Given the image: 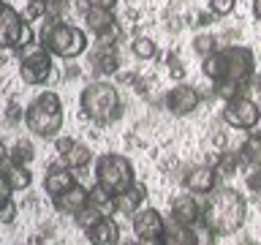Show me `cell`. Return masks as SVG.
<instances>
[{
  "label": "cell",
  "mask_w": 261,
  "mask_h": 245,
  "mask_svg": "<svg viewBox=\"0 0 261 245\" xmlns=\"http://www.w3.org/2000/svg\"><path fill=\"white\" fill-rule=\"evenodd\" d=\"M242 163L245 161H242L240 153H218L215 172H218V177H234V175H240Z\"/></svg>",
  "instance_id": "cell-24"
},
{
  "label": "cell",
  "mask_w": 261,
  "mask_h": 245,
  "mask_svg": "<svg viewBox=\"0 0 261 245\" xmlns=\"http://www.w3.org/2000/svg\"><path fill=\"white\" fill-rule=\"evenodd\" d=\"M199 104H201L199 90L185 85V82H177V85L166 93V109L174 114V117H188L191 112L199 109Z\"/></svg>",
  "instance_id": "cell-11"
},
{
  "label": "cell",
  "mask_w": 261,
  "mask_h": 245,
  "mask_svg": "<svg viewBox=\"0 0 261 245\" xmlns=\"http://www.w3.org/2000/svg\"><path fill=\"white\" fill-rule=\"evenodd\" d=\"M90 6H98V8H109V11H114V6H117V0H90Z\"/></svg>",
  "instance_id": "cell-35"
},
{
  "label": "cell",
  "mask_w": 261,
  "mask_h": 245,
  "mask_svg": "<svg viewBox=\"0 0 261 245\" xmlns=\"http://www.w3.org/2000/svg\"><path fill=\"white\" fill-rule=\"evenodd\" d=\"M245 218H248L245 196L240 191H234V188H215L207 196V204H204L201 226L215 237H226V234L240 232Z\"/></svg>",
  "instance_id": "cell-2"
},
{
  "label": "cell",
  "mask_w": 261,
  "mask_h": 245,
  "mask_svg": "<svg viewBox=\"0 0 261 245\" xmlns=\"http://www.w3.org/2000/svg\"><path fill=\"white\" fill-rule=\"evenodd\" d=\"M85 22H87V30H90V33L101 36V33H106L109 28H114V24H117V16H114V11H109V8L90 6L87 11H85Z\"/></svg>",
  "instance_id": "cell-19"
},
{
  "label": "cell",
  "mask_w": 261,
  "mask_h": 245,
  "mask_svg": "<svg viewBox=\"0 0 261 245\" xmlns=\"http://www.w3.org/2000/svg\"><path fill=\"white\" fill-rule=\"evenodd\" d=\"M52 202H55V210H57V212H65V215H76L79 210H85L87 204H90V188L73 183L68 191L52 196Z\"/></svg>",
  "instance_id": "cell-15"
},
{
  "label": "cell",
  "mask_w": 261,
  "mask_h": 245,
  "mask_svg": "<svg viewBox=\"0 0 261 245\" xmlns=\"http://www.w3.org/2000/svg\"><path fill=\"white\" fill-rule=\"evenodd\" d=\"M212 19H215V16H212L210 11H204V14L196 16V24H199V28H207V24H212Z\"/></svg>",
  "instance_id": "cell-34"
},
{
  "label": "cell",
  "mask_w": 261,
  "mask_h": 245,
  "mask_svg": "<svg viewBox=\"0 0 261 245\" xmlns=\"http://www.w3.org/2000/svg\"><path fill=\"white\" fill-rule=\"evenodd\" d=\"M120 245H142L139 240H120Z\"/></svg>",
  "instance_id": "cell-39"
},
{
  "label": "cell",
  "mask_w": 261,
  "mask_h": 245,
  "mask_svg": "<svg viewBox=\"0 0 261 245\" xmlns=\"http://www.w3.org/2000/svg\"><path fill=\"white\" fill-rule=\"evenodd\" d=\"M38 3H44V6H49V8H52V6H63L65 0H38Z\"/></svg>",
  "instance_id": "cell-38"
},
{
  "label": "cell",
  "mask_w": 261,
  "mask_h": 245,
  "mask_svg": "<svg viewBox=\"0 0 261 245\" xmlns=\"http://www.w3.org/2000/svg\"><path fill=\"white\" fill-rule=\"evenodd\" d=\"M6 163H8V147H6L3 142H0V169H3Z\"/></svg>",
  "instance_id": "cell-36"
},
{
  "label": "cell",
  "mask_w": 261,
  "mask_h": 245,
  "mask_svg": "<svg viewBox=\"0 0 261 245\" xmlns=\"http://www.w3.org/2000/svg\"><path fill=\"white\" fill-rule=\"evenodd\" d=\"M90 245H120V226L114 218H101L95 226L87 229Z\"/></svg>",
  "instance_id": "cell-17"
},
{
  "label": "cell",
  "mask_w": 261,
  "mask_h": 245,
  "mask_svg": "<svg viewBox=\"0 0 261 245\" xmlns=\"http://www.w3.org/2000/svg\"><path fill=\"white\" fill-rule=\"evenodd\" d=\"M16 57H19V74L22 82L28 85H44L52 74V52L41 44V41H33V44L16 49Z\"/></svg>",
  "instance_id": "cell-8"
},
{
  "label": "cell",
  "mask_w": 261,
  "mask_h": 245,
  "mask_svg": "<svg viewBox=\"0 0 261 245\" xmlns=\"http://www.w3.org/2000/svg\"><path fill=\"white\" fill-rule=\"evenodd\" d=\"M169 220L161 215L155 207H139L130 215V229H134L136 240H152V237H163Z\"/></svg>",
  "instance_id": "cell-10"
},
{
  "label": "cell",
  "mask_w": 261,
  "mask_h": 245,
  "mask_svg": "<svg viewBox=\"0 0 261 245\" xmlns=\"http://www.w3.org/2000/svg\"><path fill=\"white\" fill-rule=\"evenodd\" d=\"M169 74H171L174 79H182V77H185L182 63H179V57H174V55H169Z\"/></svg>",
  "instance_id": "cell-31"
},
{
  "label": "cell",
  "mask_w": 261,
  "mask_h": 245,
  "mask_svg": "<svg viewBox=\"0 0 261 245\" xmlns=\"http://www.w3.org/2000/svg\"><path fill=\"white\" fill-rule=\"evenodd\" d=\"M36 41L33 24L16 11L14 6H8L6 0H0V49H22Z\"/></svg>",
  "instance_id": "cell-7"
},
{
  "label": "cell",
  "mask_w": 261,
  "mask_h": 245,
  "mask_svg": "<svg viewBox=\"0 0 261 245\" xmlns=\"http://www.w3.org/2000/svg\"><path fill=\"white\" fill-rule=\"evenodd\" d=\"M57 153H60V163H65L68 169H85L93 161V150L87 144L76 142L71 136H57Z\"/></svg>",
  "instance_id": "cell-12"
},
{
  "label": "cell",
  "mask_w": 261,
  "mask_h": 245,
  "mask_svg": "<svg viewBox=\"0 0 261 245\" xmlns=\"http://www.w3.org/2000/svg\"><path fill=\"white\" fill-rule=\"evenodd\" d=\"M256 82H258V87H256V90H258V93H261V74H258V77H256Z\"/></svg>",
  "instance_id": "cell-40"
},
{
  "label": "cell",
  "mask_w": 261,
  "mask_h": 245,
  "mask_svg": "<svg viewBox=\"0 0 261 245\" xmlns=\"http://www.w3.org/2000/svg\"><path fill=\"white\" fill-rule=\"evenodd\" d=\"M79 106L82 114L87 120L106 126L114 122L122 114V101H120V90L112 82H90L87 87H82L79 93Z\"/></svg>",
  "instance_id": "cell-4"
},
{
  "label": "cell",
  "mask_w": 261,
  "mask_h": 245,
  "mask_svg": "<svg viewBox=\"0 0 261 245\" xmlns=\"http://www.w3.org/2000/svg\"><path fill=\"white\" fill-rule=\"evenodd\" d=\"M201 71L212 82V93L228 101L234 95H245V90L256 77V57L242 44L218 46V52L204 57Z\"/></svg>",
  "instance_id": "cell-1"
},
{
  "label": "cell",
  "mask_w": 261,
  "mask_h": 245,
  "mask_svg": "<svg viewBox=\"0 0 261 245\" xmlns=\"http://www.w3.org/2000/svg\"><path fill=\"white\" fill-rule=\"evenodd\" d=\"M234 8H237V0H210V3H207V11L215 16V19L234 14Z\"/></svg>",
  "instance_id": "cell-29"
},
{
  "label": "cell",
  "mask_w": 261,
  "mask_h": 245,
  "mask_svg": "<svg viewBox=\"0 0 261 245\" xmlns=\"http://www.w3.org/2000/svg\"><path fill=\"white\" fill-rule=\"evenodd\" d=\"M182 183L188 188V193L210 196L212 191H215V185H218V172H215V166H210V163H199V166L188 169V175H185Z\"/></svg>",
  "instance_id": "cell-13"
},
{
  "label": "cell",
  "mask_w": 261,
  "mask_h": 245,
  "mask_svg": "<svg viewBox=\"0 0 261 245\" xmlns=\"http://www.w3.org/2000/svg\"><path fill=\"white\" fill-rule=\"evenodd\" d=\"M130 52H134L139 60H152V57L158 55V46H155V41H152V38L136 36L134 41H130Z\"/></svg>",
  "instance_id": "cell-25"
},
{
  "label": "cell",
  "mask_w": 261,
  "mask_h": 245,
  "mask_svg": "<svg viewBox=\"0 0 261 245\" xmlns=\"http://www.w3.org/2000/svg\"><path fill=\"white\" fill-rule=\"evenodd\" d=\"M193 52L201 57H210L212 52H218V38L212 36V33H201V36H196L193 38Z\"/></svg>",
  "instance_id": "cell-26"
},
{
  "label": "cell",
  "mask_w": 261,
  "mask_h": 245,
  "mask_svg": "<svg viewBox=\"0 0 261 245\" xmlns=\"http://www.w3.org/2000/svg\"><path fill=\"white\" fill-rule=\"evenodd\" d=\"M95 183L101 188H106L109 193L120 196L136 183V169H134V163H130L128 155L103 153V155H98V161H95Z\"/></svg>",
  "instance_id": "cell-6"
},
{
  "label": "cell",
  "mask_w": 261,
  "mask_h": 245,
  "mask_svg": "<svg viewBox=\"0 0 261 245\" xmlns=\"http://www.w3.org/2000/svg\"><path fill=\"white\" fill-rule=\"evenodd\" d=\"M73 183H76L73 169H68L65 163H55V166L46 172V177H44V191H46L49 196H57V193L68 191Z\"/></svg>",
  "instance_id": "cell-16"
},
{
  "label": "cell",
  "mask_w": 261,
  "mask_h": 245,
  "mask_svg": "<svg viewBox=\"0 0 261 245\" xmlns=\"http://www.w3.org/2000/svg\"><path fill=\"white\" fill-rule=\"evenodd\" d=\"M163 245H199L196 226H182L177 220H169L163 232Z\"/></svg>",
  "instance_id": "cell-18"
},
{
  "label": "cell",
  "mask_w": 261,
  "mask_h": 245,
  "mask_svg": "<svg viewBox=\"0 0 261 245\" xmlns=\"http://www.w3.org/2000/svg\"><path fill=\"white\" fill-rule=\"evenodd\" d=\"M242 161L253 169H261V131H250V136L242 142Z\"/></svg>",
  "instance_id": "cell-23"
},
{
  "label": "cell",
  "mask_w": 261,
  "mask_h": 245,
  "mask_svg": "<svg viewBox=\"0 0 261 245\" xmlns=\"http://www.w3.org/2000/svg\"><path fill=\"white\" fill-rule=\"evenodd\" d=\"M101 218H106V215H103V212L98 210V207H93V204H87L85 210H79L76 215H73V220H76V226H79V229H85V232H87L90 226H95Z\"/></svg>",
  "instance_id": "cell-27"
},
{
  "label": "cell",
  "mask_w": 261,
  "mask_h": 245,
  "mask_svg": "<svg viewBox=\"0 0 261 245\" xmlns=\"http://www.w3.org/2000/svg\"><path fill=\"white\" fill-rule=\"evenodd\" d=\"M240 245H261V242H253V240H248V242H240Z\"/></svg>",
  "instance_id": "cell-41"
},
{
  "label": "cell",
  "mask_w": 261,
  "mask_h": 245,
  "mask_svg": "<svg viewBox=\"0 0 261 245\" xmlns=\"http://www.w3.org/2000/svg\"><path fill=\"white\" fill-rule=\"evenodd\" d=\"M8 161L11 163H19V166H28V163L33 161V147L28 142H16L11 147V153H8Z\"/></svg>",
  "instance_id": "cell-28"
},
{
  "label": "cell",
  "mask_w": 261,
  "mask_h": 245,
  "mask_svg": "<svg viewBox=\"0 0 261 245\" xmlns=\"http://www.w3.org/2000/svg\"><path fill=\"white\" fill-rule=\"evenodd\" d=\"M0 172L6 175L8 185H11V191H24V188L33 185V175H30L28 166H19V163H11V161H8Z\"/></svg>",
  "instance_id": "cell-22"
},
{
  "label": "cell",
  "mask_w": 261,
  "mask_h": 245,
  "mask_svg": "<svg viewBox=\"0 0 261 245\" xmlns=\"http://www.w3.org/2000/svg\"><path fill=\"white\" fill-rule=\"evenodd\" d=\"M63 101L55 90H44L24 109V126L41 139H57L63 131Z\"/></svg>",
  "instance_id": "cell-3"
},
{
  "label": "cell",
  "mask_w": 261,
  "mask_h": 245,
  "mask_svg": "<svg viewBox=\"0 0 261 245\" xmlns=\"http://www.w3.org/2000/svg\"><path fill=\"white\" fill-rule=\"evenodd\" d=\"M14 218H16V202L8 199L0 204V224H14Z\"/></svg>",
  "instance_id": "cell-30"
},
{
  "label": "cell",
  "mask_w": 261,
  "mask_h": 245,
  "mask_svg": "<svg viewBox=\"0 0 261 245\" xmlns=\"http://www.w3.org/2000/svg\"><path fill=\"white\" fill-rule=\"evenodd\" d=\"M38 41L55 57H63V60H76L79 55L87 52V33L76 24L60 19H46L38 33Z\"/></svg>",
  "instance_id": "cell-5"
},
{
  "label": "cell",
  "mask_w": 261,
  "mask_h": 245,
  "mask_svg": "<svg viewBox=\"0 0 261 245\" xmlns=\"http://www.w3.org/2000/svg\"><path fill=\"white\" fill-rule=\"evenodd\" d=\"M201 212L204 207L199 204L193 193H182V196H174L171 199V220L182 226H199L201 224Z\"/></svg>",
  "instance_id": "cell-14"
},
{
  "label": "cell",
  "mask_w": 261,
  "mask_h": 245,
  "mask_svg": "<svg viewBox=\"0 0 261 245\" xmlns=\"http://www.w3.org/2000/svg\"><path fill=\"white\" fill-rule=\"evenodd\" d=\"M90 204H93V207H98L103 212L106 218H112L114 212H120V204H117V196L114 193H109L106 191V188H101V185H93L90 188Z\"/></svg>",
  "instance_id": "cell-21"
},
{
  "label": "cell",
  "mask_w": 261,
  "mask_h": 245,
  "mask_svg": "<svg viewBox=\"0 0 261 245\" xmlns=\"http://www.w3.org/2000/svg\"><path fill=\"white\" fill-rule=\"evenodd\" d=\"M11 185H8V180H6V175H3V172H0V204H3V202H8V199H11Z\"/></svg>",
  "instance_id": "cell-32"
},
{
  "label": "cell",
  "mask_w": 261,
  "mask_h": 245,
  "mask_svg": "<svg viewBox=\"0 0 261 245\" xmlns=\"http://www.w3.org/2000/svg\"><path fill=\"white\" fill-rule=\"evenodd\" d=\"M144 199H147V185L136 180V183L130 185L125 193H120V196H117V204H120V210H122V212L134 215V212L144 204Z\"/></svg>",
  "instance_id": "cell-20"
},
{
  "label": "cell",
  "mask_w": 261,
  "mask_h": 245,
  "mask_svg": "<svg viewBox=\"0 0 261 245\" xmlns=\"http://www.w3.org/2000/svg\"><path fill=\"white\" fill-rule=\"evenodd\" d=\"M248 188H250V191H261V169H253L250 172V175H248Z\"/></svg>",
  "instance_id": "cell-33"
},
{
  "label": "cell",
  "mask_w": 261,
  "mask_h": 245,
  "mask_svg": "<svg viewBox=\"0 0 261 245\" xmlns=\"http://www.w3.org/2000/svg\"><path fill=\"white\" fill-rule=\"evenodd\" d=\"M253 16L261 22V0H253Z\"/></svg>",
  "instance_id": "cell-37"
},
{
  "label": "cell",
  "mask_w": 261,
  "mask_h": 245,
  "mask_svg": "<svg viewBox=\"0 0 261 245\" xmlns=\"http://www.w3.org/2000/svg\"><path fill=\"white\" fill-rule=\"evenodd\" d=\"M220 117L234 131H256L261 126V106L250 95H234L223 104Z\"/></svg>",
  "instance_id": "cell-9"
}]
</instances>
